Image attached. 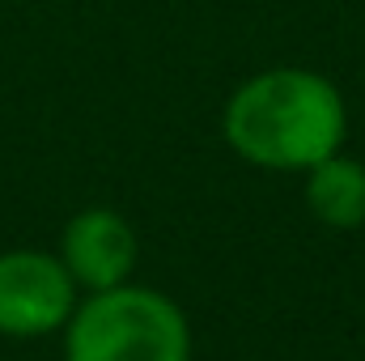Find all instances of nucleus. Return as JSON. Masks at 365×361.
Returning <instances> with one entry per match:
<instances>
[{
	"label": "nucleus",
	"mask_w": 365,
	"mask_h": 361,
	"mask_svg": "<svg viewBox=\"0 0 365 361\" xmlns=\"http://www.w3.org/2000/svg\"><path fill=\"white\" fill-rule=\"evenodd\" d=\"M221 132L225 145L259 171H310L340 153L349 106L340 86L314 68H268L230 93Z\"/></svg>",
	"instance_id": "f257e3e1"
},
{
	"label": "nucleus",
	"mask_w": 365,
	"mask_h": 361,
	"mask_svg": "<svg viewBox=\"0 0 365 361\" xmlns=\"http://www.w3.org/2000/svg\"><path fill=\"white\" fill-rule=\"evenodd\" d=\"M64 361H191L182 310L158 289H98L64 323Z\"/></svg>",
	"instance_id": "f03ea898"
},
{
	"label": "nucleus",
	"mask_w": 365,
	"mask_h": 361,
	"mask_svg": "<svg viewBox=\"0 0 365 361\" xmlns=\"http://www.w3.org/2000/svg\"><path fill=\"white\" fill-rule=\"evenodd\" d=\"M77 310V280L47 251L0 255V336L34 340L51 336Z\"/></svg>",
	"instance_id": "7ed1b4c3"
},
{
	"label": "nucleus",
	"mask_w": 365,
	"mask_h": 361,
	"mask_svg": "<svg viewBox=\"0 0 365 361\" xmlns=\"http://www.w3.org/2000/svg\"><path fill=\"white\" fill-rule=\"evenodd\" d=\"M60 264L77 289H115L136 268V230L115 208H81L60 234Z\"/></svg>",
	"instance_id": "20e7f679"
},
{
	"label": "nucleus",
	"mask_w": 365,
	"mask_h": 361,
	"mask_svg": "<svg viewBox=\"0 0 365 361\" xmlns=\"http://www.w3.org/2000/svg\"><path fill=\"white\" fill-rule=\"evenodd\" d=\"M306 208L331 230L365 225V166L344 153L314 162L306 171Z\"/></svg>",
	"instance_id": "39448f33"
}]
</instances>
